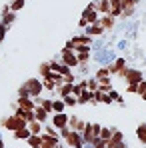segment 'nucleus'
Listing matches in <instances>:
<instances>
[{"instance_id":"nucleus-1","label":"nucleus","mask_w":146,"mask_h":148,"mask_svg":"<svg viewBox=\"0 0 146 148\" xmlns=\"http://www.w3.org/2000/svg\"><path fill=\"white\" fill-rule=\"evenodd\" d=\"M116 50L112 48V46H104V48L100 50H92V60L100 64V66H108V64H112L114 60H116Z\"/></svg>"},{"instance_id":"nucleus-37","label":"nucleus","mask_w":146,"mask_h":148,"mask_svg":"<svg viewBox=\"0 0 146 148\" xmlns=\"http://www.w3.org/2000/svg\"><path fill=\"white\" fill-rule=\"evenodd\" d=\"M26 96H30V94H28V90H26L24 86H20V88H18V92H16V98H26Z\"/></svg>"},{"instance_id":"nucleus-24","label":"nucleus","mask_w":146,"mask_h":148,"mask_svg":"<svg viewBox=\"0 0 146 148\" xmlns=\"http://www.w3.org/2000/svg\"><path fill=\"white\" fill-rule=\"evenodd\" d=\"M66 110V104L62 98H52V114L54 112H64Z\"/></svg>"},{"instance_id":"nucleus-32","label":"nucleus","mask_w":146,"mask_h":148,"mask_svg":"<svg viewBox=\"0 0 146 148\" xmlns=\"http://www.w3.org/2000/svg\"><path fill=\"white\" fill-rule=\"evenodd\" d=\"M26 0H12V2H8V6H10V12H18L20 8H24Z\"/></svg>"},{"instance_id":"nucleus-41","label":"nucleus","mask_w":146,"mask_h":148,"mask_svg":"<svg viewBox=\"0 0 146 148\" xmlns=\"http://www.w3.org/2000/svg\"><path fill=\"white\" fill-rule=\"evenodd\" d=\"M82 148H94V144H90V142H86V144H84Z\"/></svg>"},{"instance_id":"nucleus-23","label":"nucleus","mask_w":146,"mask_h":148,"mask_svg":"<svg viewBox=\"0 0 146 148\" xmlns=\"http://www.w3.org/2000/svg\"><path fill=\"white\" fill-rule=\"evenodd\" d=\"M12 136H14V140H26V138L30 136V130H28V126L18 128V130H14V132H12Z\"/></svg>"},{"instance_id":"nucleus-39","label":"nucleus","mask_w":146,"mask_h":148,"mask_svg":"<svg viewBox=\"0 0 146 148\" xmlns=\"http://www.w3.org/2000/svg\"><path fill=\"white\" fill-rule=\"evenodd\" d=\"M78 26H80V28H82V30H84V28H86V26H88V22H86V20H84V18H80V20H78Z\"/></svg>"},{"instance_id":"nucleus-4","label":"nucleus","mask_w":146,"mask_h":148,"mask_svg":"<svg viewBox=\"0 0 146 148\" xmlns=\"http://www.w3.org/2000/svg\"><path fill=\"white\" fill-rule=\"evenodd\" d=\"M24 86L26 90H28V94H30V98H36V96H40L42 94V90H44V86H42V80H38V78H28L24 80Z\"/></svg>"},{"instance_id":"nucleus-33","label":"nucleus","mask_w":146,"mask_h":148,"mask_svg":"<svg viewBox=\"0 0 146 148\" xmlns=\"http://www.w3.org/2000/svg\"><path fill=\"white\" fill-rule=\"evenodd\" d=\"M62 100H64V104H66V106H70V108H72V106H78V100H76V96H74L72 92H70V94H66V96H62Z\"/></svg>"},{"instance_id":"nucleus-13","label":"nucleus","mask_w":146,"mask_h":148,"mask_svg":"<svg viewBox=\"0 0 146 148\" xmlns=\"http://www.w3.org/2000/svg\"><path fill=\"white\" fill-rule=\"evenodd\" d=\"M82 18L88 22V24H94V22H98V18H100V14H98L96 10H94V6H92V2L82 10Z\"/></svg>"},{"instance_id":"nucleus-8","label":"nucleus","mask_w":146,"mask_h":148,"mask_svg":"<svg viewBox=\"0 0 146 148\" xmlns=\"http://www.w3.org/2000/svg\"><path fill=\"white\" fill-rule=\"evenodd\" d=\"M50 124L56 130L68 126V112H54V114H50Z\"/></svg>"},{"instance_id":"nucleus-45","label":"nucleus","mask_w":146,"mask_h":148,"mask_svg":"<svg viewBox=\"0 0 146 148\" xmlns=\"http://www.w3.org/2000/svg\"><path fill=\"white\" fill-rule=\"evenodd\" d=\"M142 148H146V144H144V146H142Z\"/></svg>"},{"instance_id":"nucleus-36","label":"nucleus","mask_w":146,"mask_h":148,"mask_svg":"<svg viewBox=\"0 0 146 148\" xmlns=\"http://www.w3.org/2000/svg\"><path fill=\"white\" fill-rule=\"evenodd\" d=\"M6 32H8V28H6V26L0 22V44H2V42L6 40Z\"/></svg>"},{"instance_id":"nucleus-38","label":"nucleus","mask_w":146,"mask_h":148,"mask_svg":"<svg viewBox=\"0 0 146 148\" xmlns=\"http://www.w3.org/2000/svg\"><path fill=\"white\" fill-rule=\"evenodd\" d=\"M106 148H128V144H126L124 140H120V142H116V144H108Z\"/></svg>"},{"instance_id":"nucleus-34","label":"nucleus","mask_w":146,"mask_h":148,"mask_svg":"<svg viewBox=\"0 0 146 148\" xmlns=\"http://www.w3.org/2000/svg\"><path fill=\"white\" fill-rule=\"evenodd\" d=\"M112 88H114L112 82H100V88H98V90H100V92H110Z\"/></svg>"},{"instance_id":"nucleus-11","label":"nucleus","mask_w":146,"mask_h":148,"mask_svg":"<svg viewBox=\"0 0 146 148\" xmlns=\"http://www.w3.org/2000/svg\"><path fill=\"white\" fill-rule=\"evenodd\" d=\"M138 28H140L138 20H128V24H126V28H124V38H126V40H136Z\"/></svg>"},{"instance_id":"nucleus-43","label":"nucleus","mask_w":146,"mask_h":148,"mask_svg":"<svg viewBox=\"0 0 146 148\" xmlns=\"http://www.w3.org/2000/svg\"><path fill=\"white\" fill-rule=\"evenodd\" d=\"M140 96H142V100H144V102H146V92H144V94H140Z\"/></svg>"},{"instance_id":"nucleus-22","label":"nucleus","mask_w":146,"mask_h":148,"mask_svg":"<svg viewBox=\"0 0 146 148\" xmlns=\"http://www.w3.org/2000/svg\"><path fill=\"white\" fill-rule=\"evenodd\" d=\"M136 138L140 144H146V122H140L136 128Z\"/></svg>"},{"instance_id":"nucleus-20","label":"nucleus","mask_w":146,"mask_h":148,"mask_svg":"<svg viewBox=\"0 0 146 148\" xmlns=\"http://www.w3.org/2000/svg\"><path fill=\"white\" fill-rule=\"evenodd\" d=\"M16 104L22 106V108H28V110H34V106H36L34 98H30V96H26V98H16Z\"/></svg>"},{"instance_id":"nucleus-44","label":"nucleus","mask_w":146,"mask_h":148,"mask_svg":"<svg viewBox=\"0 0 146 148\" xmlns=\"http://www.w3.org/2000/svg\"><path fill=\"white\" fill-rule=\"evenodd\" d=\"M0 138H2V130H0Z\"/></svg>"},{"instance_id":"nucleus-18","label":"nucleus","mask_w":146,"mask_h":148,"mask_svg":"<svg viewBox=\"0 0 146 148\" xmlns=\"http://www.w3.org/2000/svg\"><path fill=\"white\" fill-rule=\"evenodd\" d=\"M32 112H34V118H36L38 122H42V124L50 118V114L44 110V108H42V106H34V110H32Z\"/></svg>"},{"instance_id":"nucleus-28","label":"nucleus","mask_w":146,"mask_h":148,"mask_svg":"<svg viewBox=\"0 0 146 148\" xmlns=\"http://www.w3.org/2000/svg\"><path fill=\"white\" fill-rule=\"evenodd\" d=\"M26 142L30 144V148H38L42 144V138H40V134H30V136L26 138Z\"/></svg>"},{"instance_id":"nucleus-16","label":"nucleus","mask_w":146,"mask_h":148,"mask_svg":"<svg viewBox=\"0 0 146 148\" xmlns=\"http://www.w3.org/2000/svg\"><path fill=\"white\" fill-rule=\"evenodd\" d=\"M94 78H96L98 82H112V76L108 72V66H100L94 72Z\"/></svg>"},{"instance_id":"nucleus-9","label":"nucleus","mask_w":146,"mask_h":148,"mask_svg":"<svg viewBox=\"0 0 146 148\" xmlns=\"http://www.w3.org/2000/svg\"><path fill=\"white\" fill-rule=\"evenodd\" d=\"M0 16H2V18H0V22L10 30V26L14 24V20H16V12H10V6H8V4H4V6H2V14H0Z\"/></svg>"},{"instance_id":"nucleus-35","label":"nucleus","mask_w":146,"mask_h":148,"mask_svg":"<svg viewBox=\"0 0 146 148\" xmlns=\"http://www.w3.org/2000/svg\"><path fill=\"white\" fill-rule=\"evenodd\" d=\"M126 92L128 94H138V84H126Z\"/></svg>"},{"instance_id":"nucleus-25","label":"nucleus","mask_w":146,"mask_h":148,"mask_svg":"<svg viewBox=\"0 0 146 148\" xmlns=\"http://www.w3.org/2000/svg\"><path fill=\"white\" fill-rule=\"evenodd\" d=\"M76 60H78V64H82V62H90V60H92V50L76 52Z\"/></svg>"},{"instance_id":"nucleus-42","label":"nucleus","mask_w":146,"mask_h":148,"mask_svg":"<svg viewBox=\"0 0 146 148\" xmlns=\"http://www.w3.org/2000/svg\"><path fill=\"white\" fill-rule=\"evenodd\" d=\"M0 148H6V144H4V140L0 138Z\"/></svg>"},{"instance_id":"nucleus-31","label":"nucleus","mask_w":146,"mask_h":148,"mask_svg":"<svg viewBox=\"0 0 146 148\" xmlns=\"http://www.w3.org/2000/svg\"><path fill=\"white\" fill-rule=\"evenodd\" d=\"M128 48H130V40H126V38L118 40V42H116V46H114V50H116V52H126Z\"/></svg>"},{"instance_id":"nucleus-7","label":"nucleus","mask_w":146,"mask_h":148,"mask_svg":"<svg viewBox=\"0 0 146 148\" xmlns=\"http://www.w3.org/2000/svg\"><path fill=\"white\" fill-rule=\"evenodd\" d=\"M60 62L66 64L68 68H76L78 66V60H76V52L68 48H62L60 50Z\"/></svg>"},{"instance_id":"nucleus-21","label":"nucleus","mask_w":146,"mask_h":148,"mask_svg":"<svg viewBox=\"0 0 146 148\" xmlns=\"http://www.w3.org/2000/svg\"><path fill=\"white\" fill-rule=\"evenodd\" d=\"M76 76H78V78H86V76H88V74H90V66H88V62H82V64H78V66H76Z\"/></svg>"},{"instance_id":"nucleus-26","label":"nucleus","mask_w":146,"mask_h":148,"mask_svg":"<svg viewBox=\"0 0 146 148\" xmlns=\"http://www.w3.org/2000/svg\"><path fill=\"white\" fill-rule=\"evenodd\" d=\"M114 128H116V126H102V128H100V138L108 142V140L112 138V132H114Z\"/></svg>"},{"instance_id":"nucleus-14","label":"nucleus","mask_w":146,"mask_h":148,"mask_svg":"<svg viewBox=\"0 0 146 148\" xmlns=\"http://www.w3.org/2000/svg\"><path fill=\"white\" fill-rule=\"evenodd\" d=\"M84 34H88V36L96 38V36H102V34H106V32H104V28L100 26V22H94V24H88L86 28H84Z\"/></svg>"},{"instance_id":"nucleus-46","label":"nucleus","mask_w":146,"mask_h":148,"mask_svg":"<svg viewBox=\"0 0 146 148\" xmlns=\"http://www.w3.org/2000/svg\"><path fill=\"white\" fill-rule=\"evenodd\" d=\"M38 148H42V146H38Z\"/></svg>"},{"instance_id":"nucleus-2","label":"nucleus","mask_w":146,"mask_h":148,"mask_svg":"<svg viewBox=\"0 0 146 148\" xmlns=\"http://www.w3.org/2000/svg\"><path fill=\"white\" fill-rule=\"evenodd\" d=\"M118 78H122L124 84H138V82L144 78V72H142V68H138V66H130V64H128V68H126Z\"/></svg>"},{"instance_id":"nucleus-27","label":"nucleus","mask_w":146,"mask_h":148,"mask_svg":"<svg viewBox=\"0 0 146 148\" xmlns=\"http://www.w3.org/2000/svg\"><path fill=\"white\" fill-rule=\"evenodd\" d=\"M108 94H110V98H112V102H118L120 106H126V100H124V96H122V94L118 92V90H116V88H112V90H110Z\"/></svg>"},{"instance_id":"nucleus-29","label":"nucleus","mask_w":146,"mask_h":148,"mask_svg":"<svg viewBox=\"0 0 146 148\" xmlns=\"http://www.w3.org/2000/svg\"><path fill=\"white\" fill-rule=\"evenodd\" d=\"M50 72H52V70H50V62H42V64H38V76H40V78H46Z\"/></svg>"},{"instance_id":"nucleus-40","label":"nucleus","mask_w":146,"mask_h":148,"mask_svg":"<svg viewBox=\"0 0 146 148\" xmlns=\"http://www.w3.org/2000/svg\"><path fill=\"white\" fill-rule=\"evenodd\" d=\"M54 148H68V146H66V144H64V142L60 140V142H58V144H56V146H54Z\"/></svg>"},{"instance_id":"nucleus-19","label":"nucleus","mask_w":146,"mask_h":148,"mask_svg":"<svg viewBox=\"0 0 146 148\" xmlns=\"http://www.w3.org/2000/svg\"><path fill=\"white\" fill-rule=\"evenodd\" d=\"M26 126H28L30 134H42V126H44V124H42V122H38L36 118H32L30 122H26Z\"/></svg>"},{"instance_id":"nucleus-3","label":"nucleus","mask_w":146,"mask_h":148,"mask_svg":"<svg viewBox=\"0 0 146 148\" xmlns=\"http://www.w3.org/2000/svg\"><path fill=\"white\" fill-rule=\"evenodd\" d=\"M24 126H26V120H22L20 116H16L14 112L0 118V128H6V130H10V132H14V130H18V128H24Z\"/></svg>"},{"instance_id":"nucleus-17","label":"nucleus","mask_w":146,"mask_h":148,"mask_svg":"<svg viewBox=\"0 0 146 148\" xmlns=\"http://www.w3.org/2000/svg\"><path fill=\"white\" fill-rule=\"evenodd\" d=\"M92 96H94V92H90L88 88H86V90H82V92L76 96V100H78V106H82V104H90V102H92Z\"/></svg>"},{"instance_id":"nucleus-30","label":"nucleus","mask_w":146,"mask_h":148,"mask_svg":"<svg viewBox=\"0 0 146 148\" xmlns=\"http://www.w3.org/2000/svg\"><path fill=\"white\" fill-rule=\"evenodd\" d=\"M86 88H88L90 92H96L98 88H100V82H98L94 76H92V78H86Z\"/></svg>"},{"instance_id":"nucleus-10","label":"nucleus","mask_w":146,"mask_h":148,"mask_svg":"<svg viewBox=\"0 0 146 148\" xmlns=\"http://www.w3.org/2000/svg\"><path fill=\"white\" fill-rule=\"evenodd\" d=\"M86 126V120L78 114H68V128L70 130H76V132H82Z\"/></svg>"},{"instance_id":"nucleus-15","label":"nucleus","mask_w":146,"mask_h":148,"mask_svg":"<svg viewBox=\"0 0 146 148\" xmlns=\"http://www.w3.org/2000/svg\"><path fill=\"white\" fill-rule=\"evenodd\" d=\"M92 6L98 14H108L110 12V0H92Z\"/></svg>"},{"instance_id":"nucleus-5","label":"nucleus","mask_w":146,"mask_h":148,"mask_svg":"<svg viewBox=\"0 0 146 148\" xmlns=\"http://www.w3.org/2000/svg\"><path fill=\"white\" fill-rule=\"evenodd\" d=\"M66 146L70 148H82L84 146V138H82V132H76V130H68L66 138L62 140Z\"/></svg>"},{"instance_id":"nucleus-12","label":"nucleus","mask_w":146,"mask_h":148,"mask_svg":"<svg viewBox=\"0 0 146 148\" xmlns=\"http://www.w3.org/2000/svg\"><path fill=\"white\" fill-rule=\"evenodd\" d=\"M98 22H100V26L104 28V32L108 34V32H112V30H114V26H116V18H114V16H110V14H100Z\"/></svg>"},{"instance_id":"nucleus-6","label":"nucleus","mask_w":146,"mask_h":148,"mask_svg":"<svg viewBox=\"0 0 146 148\" xmlns=\"http://www.w3.org/2000/svg\"><path fill=\"white\" fill-rule=\"evenodd\" d=\"M126 68H128V60H126L124 56H116V60H114L112 64H108V72H110V76H120Z\"/></svg>"}]
</instances>
